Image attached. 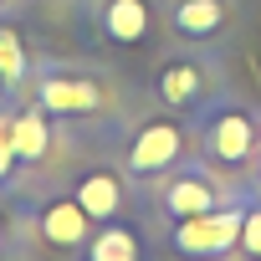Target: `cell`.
I'll list each match as a JSON object with an SVG mask.
<instances>
[{
    "mask_svg": "<svg viewBox=\"0 0 261 261\" xmlns=\"http://www.w3.org/2000/svg\"><path fill=\"white\" fill-rule=\"evenodd\" d=\"M241 205H215V210H205V215H190V220H179L174 225V251L179 256H190V261H215V256H225V251H236V241H241Z\"/></svg>",
    "mask_w": 261,
    "mask_h": 261,
    "instance_id": "6da1fadb",
    "label": "cell"
},
{
    "mask_svg": "<svg viewBox=\"0 0 261 261\" xmlns=\"http://www.w3.org/2000/svg\"><path fill=\"white\" fill-rule=\"evenodd\" d=\"M179 154H185V128H174V123H144L134 149H128V169L144 179V174L169 169Z\"/></svg>",
    "mask_w": 261,
    "mask_h": 261,
    "instance_id": "7a4b0ae2",
    "label": "cell"
},
{
    "mask_svg": "<svg viewBox=\"0 0 261 261\" xmlns=\"http://www.w3.org/2000/svg\"><path fill=\"white\" fill-rule=\"evenodd\" d=\"M36 97L46 113H97L102 108V87L82 82V77H46L36 87Z\"/></svg>",
    "mask_w": 261,
    "mask_h": 261,
    "instance_id": "3957f363",
    "label": "cell"
},
{
    "mask_svg": "<svg viewBox=\"0 0 261 261\" xmlns=\"http://www.w3.org/2000/svg\"><path fill=\"white\" fill-rule=\"evenodd\" d=\"M251 149H256V128H251L246 113H215V118H210V154H215V159L241 164Z\"/></svg>",
    "mask_w": 261,
    "mask_h": 261,
    "instance_id": "277c9868",
    "label": "cell"
},
{
    "mask_svg": "<svg viewBox=\"0 0 261 261\" xmlns=\"http://www.w3.org/2000/svg\"><path fill=\"white\" fill-rule=\"evenodd\" d=\"M215 205H220V190H215L210 179H200V174H179V179L164 190V210H169L174 220L205 215V210H215Z\"/></svg>",
    "mask_w": 261,
    "mask_h": 261,
    "instance_id": "5b68a950",
    "label": "cell"
},
{
    "mask_svg": "<svg viewBox=\"0 0 261 261\" xmlns=\"http://www.w3.org/2000/svg\"><path fill=\"white\" fill-rule=\"evenodd\" d=\"M87 230H92V215H87L77 200H57V205H46V215H41V236H46L51 246H82Z\"/></svg>",
    "mask_w": 261,
    "mask_h": 261,
    "instance_id": "8992f818",
    "label": "cell"
},
{
    "mask_svg": "<svg viewBox=\"0 0 261 261\" xmlns=\"http://www.w3.org/2000/svg\"><path fill=\"white\" fill-rule=\"evenodd\" d=\"M149 26H154V16H149V0H108L102 6V31L113 36V41H144L149 36Z\"/></svg>",
    "mask_w": 261,
    "mask_h": 261,
    "instance_id": "52a82bcc",
    "label": "cell"
},
{
    "mask_svg": "<svg viewBox=\"0 0 261 261\" xmlns=\"http://www.w3.org/2000/svg\"><path fill=\"white\" fill-rule=\"evenodd\" d=\"M77 205L92 215V220H113L118 210H123V185H118V174H87L82 185H77Z\"/></svg>",
    "mask_w": 261,
    "mask_h": 261,
    "instance_id": "ba28073f",
    "label": "cell"
},
{
    "mask_svg": "<svg viewBox=\"0 0 261 261\" xmlns=\"http://www.w3.org/2000/svg\"><path fill=\"white\" fill-rule=\"evenodd\" d=\"M220 26H225V0H179V11H174V31L179 36L205 41Z\"/></svg>",
    "mask_w": 261,
    "mask_h": 261,
    "instance_id": "9c48e42d",
    "label": "cell"
},
{
    "mask_svg": "<svg viewBox=\"0 0 261 261\" xmlns=\"http://www.w3.org/2000/svg\"><path fill=\"white\" fill-rule=\"evenodd\" d=\"M46 144H51V134H46L41 108H31V113L11 118V149H16V159H41V154H46Z\"/></svg>",
    "mask_w": 261,
    "mask_h": 261,
    "instance_id": "30bf717a",
    "label": "cell"
},
{
    "mask_svg": "<svg viewBox=\"0 0 261 261\" xmlns=\"http://www.w3.org/2000/svg\"><path fill=\"white\" fill-rule=\"evenodd\" d=\"M87 261H139V241H134V230L102 220V230H97L92 246H87Z\"/></svg>",
    "mask_w": 261,
    "mask_h": 261,
    "instance_id": "8fae6325",
    "label": "cell"
},
{
    "mask_svg": "<svg viewBox=\"0 0 261 261\" xmlns=\"http://www.w3.org/2000/svg\"><path fill=\"white\" fill-rule=\"evenodd\" d=\"M159 97H164L169 108L195 102V97H200V72H195L190 62H169V67L159 72Z\"/></svg>",
    "mask_w": 261,
    "mask_h": 261,
    "instance_id": "7c38bea8",
    "label": "cell"
},
{
    "mask_svg": "<svg viewBox=\"0 0 261 261\" xmlns=\"http://www.w3.org/2000/svg\"><path fill=\"white\" fill-rule=\"evenodd\" d=\"M21 72H26V51H21V36L0 26V82H6V87H16V82H21Z\"/></svg>",
    "mask_w": 261,
    "mask_h": 261,
    "instance_id": "4fadbf2b",
    "label": "cell"
},
{
    "mask_svg": "<svg viewBox=\"0 0 261 261\" xmlns=\"http://www.w3.org/2000/svg\"><path fill=\"white\" fill-rule=\"evenodd\" d=\"M236 251L251 256V261H261V205L241 215V241H236Z\"/></svg>",
    "mask_w": 261,
    "mask_h": 261,
    "instance_id": "5bb4252c",
    "label": "cell"
},
{
    "mask_svg": "<svg viewBox=\"0 0 261 261\" xmlns=\"http://www.w3.org/2000/svg\"><path fill=\"white\" fill-rule=\"evenodd\" d=\"M11 164H16V149H11V118H0V179L11 174Z\"/></svg>",
    "mask_w": 261,
    "mask_h": 261,
    "instance_id": "9a60e30c",
    "label": "cell"
},
{
    "mask_svg": "<svg viewBox=\"0 0 261 261\" xmlns=\"http://www.w3.org/2000/svg\"><path fill=\"white\" fill-rule=\"evenodd\" d=\"M251 154H256V169H261V134H256V149H251Z\"/></svg>",
    "mask_w": 261,
    "mask_h": 261,
    "instance_id": "2e32d148",
    "label": "cell"
}]
</instances>
